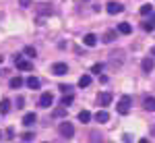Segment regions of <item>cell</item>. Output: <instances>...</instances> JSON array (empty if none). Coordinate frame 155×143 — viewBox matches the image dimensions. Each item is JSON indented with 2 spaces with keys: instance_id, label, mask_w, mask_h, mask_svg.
Returning a JSON list of instances; mask_svg holds the SVG:
<instances>
[{
  "instance_id": "44dd1931",
  "label": "cell",
  "mask_w": 155,
  "mask_h": 143,
  "mask_svg": "<svg viewBox=\"0 0 155 143\" xmlns=\"http://www.w3.org/2000/svg\"><path fill=\"white\" fill-rule=\"evenodd\" d=\"M141 15H153V6L151 4H143L141 6Z\"/></svg>"
},
{
  "instance_id": "f1b7e54d",
  "label": "cell",
  "mask_w": 155,
  "mask_h": 143,
  "mask_svg": "<svg viewBox=\"0 0 155 143\" xmlns=\"http://www.w3.org/2000/svg\"><path fill=\"white\" fill-rule=\"evenodd\" d=\"M17 104H19V108H21V106H23V104H25V100H23V97H21V95L17 97Z\"/></svg>"
},
{
  "instance_id": "7c38bea8",
  "label": "cell",
  "mask_w": 155,
  "mask_h": 143,
  "mask_svg": "<svg viewBox=\"0 0 155 143\" xmlns=\"http://www.w3.org/2000/svg\"><path fill=\"white\" fill-rule=\"evenodd\" d=\"M83 44H85V46H89V48H91V46H95V44H97L95 33H87V36L83 37Z\"/></svg>"
},
{
  "instance_id": "e0dca14e",
  "label": "cell",
  "mask_w": 155,
  "mask_h": 143,
  "mask_svg": "<svg viewBox=\"0 0 155 143\" xmlns=\"http://www.w3.org/2000/svg\"><path fill=\"white\" fill-rule=\"evenodd\" d=\"M21 85H25V81L21 79V77H12L11 79V87L12 89H17V87H21Z\"/></svg>"
},
{
  "instance_id": "d4e9b609",
  "label": "cell",
  "mask_w": 155,
  "mask_h": 143,
  "mask_svg": "<svg viewBox=\"0 0 155 143\" xmlns=\"http://www.w3.org/2000/svg\"><path fill=\"white\" fill-rule=\"evenodd\" d=\"M31 2H33V0H19V4L25 6V9H27V6H31Z\"/></svg>"
},
{
  "instance_id": "7402d4cb",
  "label": "cell",
  "mask_w": 155,
  "mask_h": 143,
  "mask_svg": "<svg viewBox=\"0 0 155 143\" xmlns=\"http://www.w3.org/2000/svg\"><path fill=\"white\" fill-rule=\"evenodd\" d=\"M114 37H116V31H106L104 42H106V44H110V42H114Z\"/></svg>"
},
{
  "instance_id": "8fae6325",
  "label": "cell",
  "mask_w": 155,
  "mask_h": 143,
  "mask_svg": "<svg viewBox=\"0 0 155 143\" xmlns=\"http://www.w3.org/2000/svg\"><path fill=\"white\" fill-rule=\"evenodd\" d=\"M25 85H27L29 89H39V79H37V77H27V79H25Z\"/></svg>"
},
{
  "instance_id": "4dcf8cb0",
  "label": "cell",
  "mask_w": 155,
  "mask_h": 143,
  "mask_svg": "<svg viewBox=\"0 0 155 143\" xmlns=\"http://www.w3.org/2000/svg\"><path fill=\"white\" fill-rule=\"evenodd\" d=\"M151 54H153V56H155V48H151Z\"/></svg>"
},
{
  "instance_id": "f546056e",
  "label": "cell",
  "mask_w": 155,
  "mask_h": 143,
  "mask_svg": "<svg viewBox=\"0 0 155 143\" xmlns=\"http://www.w3.org/2000/svg\"><path fill=\"white\" fill-rule=\"evenodd\" d=\"M139 143H149V141H147V139H141V141H139Z\"/></svg>"
},
{
  "instance_id": "4fadbf2b",
  "label": "cell",
  "mask_w": 155,
  "mask_h": 143,
  "mask_svg": "<svg viewBox=\"0 0 155 143\" xmlns=\"http://www.w3.org/2000/svg\"><path fill=\"white\" fill-rule=\"evenodd\" d=\"M91 118H93V114H91L89 110H81V112H79V120H81V122H91Z\"/></svg>"
},
{
  "instance_id": "30bf717a",
  "label": "cell",
  "mask_w": 155,
  "mask_h": 143,
  "mask_svg": "<svg viewBox=\"0 0 155 143\" xmlns=\"http://www.w3.org/2000/svg\"><path fill=\"white\" fill-rule=\"evenodd\" d=\"M153 66H155V62H153V58H151V56H149V58H145L143 64H141L143 73H151V71H153Z\"/></svg>"
},
{
  "instance_id": "6da1fadb",
  "label": "cell",
  "mask_w": 155,
  "mask_h": 143,
  "mask_svg": "<svg viewBox=\"0 0 155 143\" xmlns=\"http://www.w3.org/2000/svg\"><path fill=\"white\" fill-rule=\"evenodd\" d=\"M60 135H62L64 139H72V135H74V124H72V122H60Z\"/></svg>"
},
{
  "instance_id": "ffe728a7",
  "label": "cell",
  "mask_w": 155,
  "mask_h": 143,
  "mask_svg": "<svg viewBox=\"0 0 155 143\" xmlns=\"http://www.w3.org/2000/svg\"><path fill=\"white\" fill-rule=\"evenodd\" d=\"M8 110H11V102H8V100H2V102H0V112L6 114Z\"/></svg>"
},
{
  "instance_id": "277c9868",
  "label": "cell",
  "mask_w": 155,
  "mask_h": 143,
  "mask_svg": "<svg viewBox=\"0 0 155 143\" xmlns=\"http://www.w3.org/2000/svg\"><path fill=\"white\" fill-rule=\"evenodd\" d=\"M112 97H114V95L110 94V91H104V94H99L97 102H99V106H110V104H112Z\"/></svg>"
},
{
  "instance_id": "83f0119b",
  "label": "cell",
  "mask_w": 155,
  "mask_h": 143,
  "mask_svg": "<svg viewBox=\"0 0 155 143\" xmlns=\"http://www.w3.org/2000/svg\"><path fill=\"white\" fill-rule=\"evenodd\" d=\"M60 89H62V91H64V94H68V91H71L72 87H71V85H62V87H60Z\"/></svg>"
},
{
  "instance_id": "603a6c76",
  "label": "cell",
  "mask_w": 155,
  "mask_h": 143,
  "mask_svg": "<svg viewBox=\"0 0 155 143\" xmlns=\"http://www.w3.org/2000/svg\"><path fill=\"white\" fill-rule=\"evenodd\" d=\"M25 54H27V56H35V48L27 46V48H25Z\"/></svg>"
},
{
  "instance_id": "8992f818",
  "label": "cell",
  "mask_w": 155,
  "mask_h": 143,
  "mask_svg": "<svg viewBox=\"0 0 155 143\" xmlns=\"http://www.w3.org/2000/svg\"><path fill=\"white\" fill-rule=\"evenodd\" d=\"M68 71V66L64 64V62H56V64H52V73L54 75H66Z\"/></svg>"
},
{
  "instance_id": "52a82bcc",
  "label": "cell",
  "mask_w": 155,
  "mask_h": 143,
  "mask_svg": "<svg viewBox=\"0 0 155 143\" xmlns=\"http://www.w3.org/2000/svg\"><path fill=\"white\" fill-rule=\"evenodd\" d=\"M52 102H54V95H52V94H44L41 97H39V106H41V108L52 106Z\"/></svg>"
},
{
  "instance_id": "ac0fdd59",
  "label": "cell",
  "mask_w": 155,
  "mask_h": 143,
  "mask_svg": "<svg viewBox=\"0 0 155 143\" xmlns=\"http://www.w3.org/2000/svg\"><path fill=\"white\" fill-rule=\"evenodd\" d=\"M72 102H74V95H72V94H66L64 97H62V102H60V104H62V106H71Z\"/></svg>"
},
{
  "instance_id": "4316f807",
  "label": "cell",
  "mask_w": 155,
  "mask_h": 143,
  "mask_svg": "<svg viewBox=\"0 0 155 143\" xmlns=\"http://www.w3.org/2000/svg\"><path fill=\"white\" fill-rule=\"evenodd\" d=\"M23 139H25V141H31V139H33V133H25Z\"/></svg>"
},
{
  "instance_id": "ba28073f",
  "label": "cell",
  "mask_w": 155,
  "mask_h": 143,
  "mask_svg": "<svg viewBox=\"0 0 155 143\" xmlns=\"http://www.w3.org/2000/svg\"><path fill=\"white\" fill-rule=\"evenodd\" d=\"M141 27H143L145 31H153V29H155V12L145 21V23H141Z\"/></svg>"
},
{
  "instance_id": "cb8c5ba5",
  "label": "cell",
  "mask_w": 155,
  "mask_h": 143,
  "mask_svg": "<svg viewBox=\"0 0 155 143\" xmlns=\"http://www.w3.org/2000/svg\"><path fill=\"white\" fill-rule=\"evenodd\" d=\"M101 69H104V64H93L91 73H101Z\"/></svg>"
},
{
  "instance_id": "9c48e42d",
  "label": "cell",
  "mask_w": 155,
  "mask_h": 143,
  "mask_svg": "<svg viewBox=\"0 0 155 143\" xmlns=\"http://www.w3.org/2000/svg\"><path fill=\"white\" fill-rule=\"evenodd\" d=\"M35 120H37L35 112H27V114L23 116V124L25 127H31V124H35Z\"/></svg>"
},
{
  "instance_id": "d6986e66",
  "label": "cell",
  "mask_w": 155,
  "mask_h": 143,
  "mask_svg": "<svg viewBox=\"0 0 155 143\" xmlns=\"http://www.w3.org/2000/svg\"><path fill=\"white\" fill-rule=\"evenodd\" d=\"M118 31H120V33H126V36H128V33L132 31V27H130L128 23H120V25H118Z\"/></svg>"
},
{
  "instance_id": "d6a6232c",
  "label": "cell",
  "mask_w": 155,
  "mask_h": 143,
  "mask_svg": "<svg viewBox=\"0 0 155 143\" xmlns=\"http://www.w3.org/2000/svg\"><path fill=\"white\" fill-rule=\"evenodd\" d=\"M0 137H2V133H0Z\"/></svg>"
},
{
  "instance_id": "1f68e13d",
  "label": "cell",
  "mask_w": 155,
  "mask_h": 143,
  "mask_svg": "<svg viewBox=\"0 0 155 143\" xmlns=\"http://www.w3.org/2000/svg\"><path fill=\"white\" fill-rule=\"evenodd\" d=\"M151 133H153V135H155V127H151Z\"/></svg>"
},
{
  "instance_id": "5b68a950",
  "label": "cell",
  "mask_w": 155,
  "mask_h": 143,
  "mask_svg": "<svg viewBox=\"0 0 155 143\" xmlns=\"http://www.w3.org/2000/svg\"><path fill=\"white\" fill-rule=\"evenodd\" d=\"M17 69L19 71H33V64L25 58H17Z\"/></svg>"
},
{
  "instance_id": "7a4b0ae2",
  "label": "cell",
  "mask_w": 155,
  "mask_h": 143,
  "mask_svg": "<svg viewBox=\"0 0 155 143\" xmlns=\"http://www.w3.org/2000/svg\"><path fill=\"white\" fill-rule=\"evenodd\" d=\"M130 104H132L130 97H128V95H122V97H120V102H118V108H116V110H118V114H126V112L130 110Z\"/></svg>"
},
{
  "instance_id": "484cf974",
  "label": "cell",
  "mask_w": 155,
  "mask_h": 143,
  "mask_svg": "<svg viewBox=\"0 0 155 143\" xmlns=\"http://www.w3.org/2000/svg\"><path fill=\"white\" fill-rule=\"evenodd\" d=\"M122 141H124V143H132V135H128V133H126V135L122 137Z\"/></svg>"
},
{
  "instance_id": "2e32d148",
  "label": "cell",
  "mask_w": 155,
  "mask_h": 143,
  "mask_svg": "<svg viewBox=\"0 0 155 143\" xmlns=\"http://www.w3.org/2000/svg\"><path fill=\"white\" fill-rule=\"evenodd\" d=\"M91 85V75H83L79 79V87H89Z\"/></svg>"
},
{
  "instance_id": "5bb4252c",
  "label": "cell",
  "mask_w": 155,
  "mask_h": 143,
  "mask_svg": "<svg viewBox=\"0 0 155 143\" xmlns=\"http://www.w3.org/2000/svg\"><path fill=\"white\" fill-rule=\"evenodd\" d=\"M143 106L147 108V110H149V112H155V97H151V95H149V97H145Z\"/></svg>"
},
{
  "instance_id": "9a60e30c",
  "label": "cell",
  "mask_w": 155,
  "mask_h": 143,
  "mask_svg": "<svg viewBox=\"0 0 155 143\" xmlns=\"http://www.w3.org/2000/svg\"><path fill=\"white\" fill-rule=\"evenodd\" d=\"M93 118H95L97 122H107V120H110V114H107L106 110H99V112H97Z\"/></svg>"
},
{
  "instance_id": "3957f363",
  "label": "cell",
  "mask_w": 155,
  "mask_h": 143,
  "mask_svg": "<svg viewBox=\"0 0 155 143\" xmlns=\"http://www.w3.org/2000/svg\"><path fill=\"white\" fill-rule=\"evenodd\" d=\"M106 11H107V15H120V12L124 11V6L120 2H116V0H112V2L106 4Z\"/></svg>"
}]
</instances>
